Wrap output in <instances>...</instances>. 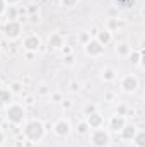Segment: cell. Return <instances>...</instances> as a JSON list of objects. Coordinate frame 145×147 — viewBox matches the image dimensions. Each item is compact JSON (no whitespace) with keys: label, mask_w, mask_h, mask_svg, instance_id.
I'll use <instances>...</instances> for the list:
<instances>
[{"label":"cell","mask_w":145,"mask_h":147,"mask_svg":"<svg viewBox=\"0 0 145 147\" xmlns=\"http://www.w3.org/2000/svg\"><path fill=\"white\" fill-rule=\"evenodd\" d=\"M84 113L89 116V115H92V113H96V105H85V108H84Z\"/></svg>","instance_id":"d6986e66"},{"label":"cell","mask_w":145,"mask_h":147,"mask_svg":"<svg viewBox=\"0 0 145 147\" xmlns=\"http://www.w3.org/2000/svg\"><path fill=\"white\" fill-rule=\"evenodd\" d=\"M84 50H85V53H87L89 57H99V55L104 53V46H103L97 39H91V41H87Z\"/></svg>","instance_id":"5b68a950"},{"label":"cell","mask_w":145,"mask_h":147,"mask_svg":"<svg viewBox=\"0 0 145 147\" xmlns=\"http://www.w3.org/2000/svg\"><path fill=\"white\" fill-rule=\"evenodd\" d=\"M121 87H123L125 92H133L138 87V79L135 75H125L123 80H121Z\"/></svg>","instance_id":"8992f818"},{"label":"cell","mask_w":145,"mask_h":147,"mask_svg":"<svg viewBox=\"0 0 145 147\" xmlns=\"http://www.w3.org/2000/svg\"><path fill=\"white\" fill-rule=\"evenodd\" d=\"M24 135L31 140V142H39L44 137V125L39 120H31L26 128H24Z\"/></svg>","instance_id":"6da1fadb"},{"label":"cell","mask_w":145,"mask_h":147,"mask_svg":"<svg viewBox=\"0 0 145 147\" xmlns=\"http://www.w3.org/2000/svg\"><path fill=\"white\" fill-rule=\"evenodd\" d=\"M77 2L79 0H62V5L63 7H73V5H77Z\"/></svg>","instance_id":"ffe728a7"},{"label":"cell","mask_w":145,"mask_h":147,"mask_svg":"<svg viewBox=\"0 0 145 147\" xmlns=\"http://www.w3.org/2000/svg\"><path fill=\"white\" fill-rule=\"evenodd\" d=\"M21 33H22V26H21V22L19 21H9L7 24H5V36L9 38V39H17V38L21 36Z\"/></svg>","instance_id":"277c9868"},{"label":"cell","mask_w":145,"mask_h":147,"mask_svg":"<svg viewBox=\"0 0 145 147\" xmlns=\"http://www.w3.org/2000/svg\"><path fill=\"white\" fill-rule=\"evenodd\" d=\"M5 115H7V120L10 123H14V125H21L24 121V118H26V111L19 105H10L5 111Z\"/></svg>","instance_id":"7a4b0ae2"},{"label":"cell","mask_w":145,"mask_h":147,"mask_svg":"<svg viewBox=\"0 0 145 147\" xmlns=\"http://www.w3.org/2000/svg\"><path fill=\"white\" fill-rule=\"evenodd\" d=\"M87 125L91 127V128H101V125H103V116L96 111V113H92V115H89L87 116Z\"/></svg>","instance_id":"30bf717a"},{"label":"cell","mask_w":145,"mask_h":147,"mask_svg":"<svg viewBox=\"0 0 145 147\" xmlns=\"http://www.w3.org/2000/svg\"><path fill=\"white\" fill-rule=\"evenodd\" d=\"M89 130H91V127L87 125V121H82V123H79V125H77V132H79L80 135H84V134H87Z\"/></svg>","instance_id":"ac0fdd59"},{"label":"cell","mask_w":145,"mask_h":147,"mask_svg":"<svg viewBox=\"0 0 145 147\" xmlns=\"http://www.w3.org/2000/svg\"><path fill=\"white\" fill-rule=\"evenodd\" d=\"M48 45L51 46V48H62L63 46V38H62V34H58V33H53L51 36L48 38Z\"/></svg>","instance_id":"8fae6325"},{"label":"cell","mask_w":145,"mask_h":147,"mask_svg":"<svg viewBox=\"0 0 145 147\" xmlns=\"http://www.w3.org/2000/svg\"><path fill=\"white\" fill-rule=\"evenodd\" d=\"M91 142L94 147H106L109 144V134L103 128H94L91 135Z\"/></svg>","instance_id":"3957f363"},{"label":"cell","mask_w":145,"mask_h":147,"mask_svg":"<svg viewBox=\"0 0 145 147\" xmlns=\"http://www.w3.org/2000/svg\"><path fill=\"white\" fill-rule=\"evenodd\" d=\"M130 57H132V63L138 65V62H140V53H130Z\"/></svg>","instance_id":"44dd1931"},{"label":"cell","mask_w":145,"mask_h":147,"mask_svg":"<svg viewBox=\"0 0 145 147\" xmlns=\"http://www.w3.org/2000/svg\"><path fill=\"white\" fill-rule=\"evenodd\" d=\"M53 130H55V134H56L58 137H67L72 128H70V123H68L67 120H58V121L55 123Z\"/></svg>","instance_id":"52a82bcc"},{"label":"cell","mask_w":145,"mask_h":147,"mask_svg":"<svg viewBox=\"0 0 145 147\" xmlns=\"http://www.w3.org/2000/svg\"><path fill=\"white\" fill-rule=\"evenodd\" d=\"M133 140H135L137 147H145V132H144V130H138V132L135 134Z\"/></svg>","instance_id":"2e32d148"},{"label":"cell","mask_w":145,"mask_h":147,"mask_svg":"<svg viewBox=\"0 0 145 147\" xmlns=\"http://www.w3.org/2000/svg\"><path fill=\"white\" fill-rule=\"evenodd\" d=\"M116 53H118V55H121V57H126V55H130V53H132V48H130L126 43H121V45H118Z\"/></svg>","instance_id":"e0dca14e"},{"label":"cell","mask_w":145,"mask_h":147,"mask_svg":"<svg viewBox=\"0 0 145 147\" xmlns=\"http://www.w3.org/2000/svg\"><path fill=\"white\" fill-rule=\"evenodd\" d=\"M111 38H113V36H111V31L104 29V31L97 33V38H96V39H97V41H99V43H101L103 46H106L108 43H111Z\"/></svg>","instance_id":"4fadbf2b"},{"label":"cell","mask_w":145,"mask_h":147,"mask_svg":"<svg viewBox=\"0 0 145 147\" xmlns=\"http://www.w3.org/2000/svg\"><path fill=\"white\" fill-rule=\"evenodd\" d=\"M103 79H104L106 82L114 80V79H116V70H114L113 67H106V69H103Z\"/></svg>","instance_id":"5bb4252c"},{"label":"cell","mask_w":145,"mask_h":147,"mask_svg":"<svg viewBox=\"0 0 145 147\" xmlns=\"http://www.w3.org/2000/svg\"><path fill=\"white\" fill-rule=\"evenodd\" d=\"M5 3H9V5H14V3H19L21 0H3Z\"/></svg>","instance_id":"603a6c76"},{"label":"cell","mask_w":145,"mask_h":147,"mask_svg":"<svg viewBox=\"0 0 145 147\" xmlns=\"http://www.w3.org/2000/svg\"><path fill=\"white\" fill-rule=\"evenodd\" d=\"M39 45H41V41H39V38L36 34H29L24 39V48L28 51H36L38 48H39Z\"/></svg>","instance_id":"ba28073f"},{"label":"cell","mask_w":145,"mask_h":147,"mask_svg":"<svg viewBox=\"0 0 145 147\" xmlns=\"http://www.w3.org/2000/svg\"><path fill=\"white\" fill-rule=\"evenodd\" d=\"M125 125H126V121H125V116L114 115V116L109 120V128H111L113 132H119V130H121Z\"/></svg>","instance_id":"9c48e42d"},{"label":"cell","mask_w":145,"mask_h":147,"mask_svg":"<svg viewBox=\"0 0 145 147\" xmlns=\"http://www.w3.org/2000/svg\"><path fill=\"white\" fill-rule=\"evenodd\" d=\"M3 10H5V2L0 0V14H3Z\"/></svg>","instance_id":"cb8c5ba5"},{"label":"cell","mask_w":145,"mask_h":147,"mask_svg":"<svg viewBox=\"0 0 145 147\" xmlns=\"http://www.w3.org/2000/svg\"><path fill=\"white\" fill-rule=\"evenodd\" d=\"M3 142H5V135H3V132L0 130V147L3 146Z\"/></svg>","instance_id":"7402d4cb"},{"label":"cell","mask_w":145,"mask_h":147,"mask_svg":"<svg viewBox=\"0 0 145 147\" xmlns=\"http://www.w3.org/2000/svg\"><path fill=\"white\" fill-rule=\"evenodd\" d=\"M119 132H121V137H123V139H126V140H132V139L135 137V134H137V128H135L133 125H125V127H123Z\"/></svg>","instance_id":"7c38bea8"},{"label":"cell","mask_w":145,"mask_h":147,"mask_svg":"<svg viewBox=\"0 0 145 147\" xmlns=\"http://www.w3.org/2000/svg\"><path fill=\"white\" fill-rule=\"evenodd\" d=\"M10 101H12V91H9V89H0V103L7 105V103H10Z\"/></svg>","instance_id":"9a60e30c"}]
</instances>
